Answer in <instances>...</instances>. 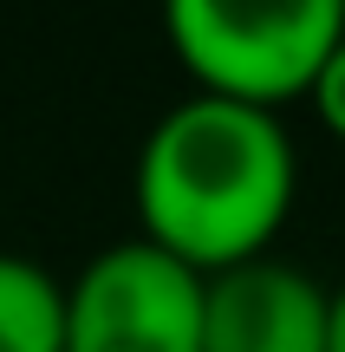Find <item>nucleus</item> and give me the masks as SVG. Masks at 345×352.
<instances>
[{
	"mask_svg": "<svg viewBox=\"0 0 345 352\" xmlns=\"http://www.w3.org/2000/svg\"><path fill=\"white\" fill-rule=\"evenodd\" d=\"M137 235L195 274L274 254L300 196V157L281 111L189 91L150 124L137 151Z\"/></svg>",
	"mask_w": 345,
	"mask_h": 352,
	"instance_id": "nucleus-1",
	"label": "nucleus"
},
{
	"mask_svg": "<svg viewBox=\"0 0 345 352\" xmlns=\"http://www.w3.org/2000/svg\"><path fill=\"white\" fill-rule=\"evenodd\" d=\"M169 52L195 91L254 111L307 98L326 52L345 39L339 0H169Z\"/></svg>",
	"mask_w": 345,
	"mask_h": 352,
	"instance_id": "nucleus-2",
	"label": "nucleus"
},
{
	"mask_svg": "<svg viewBox=\"0 0 345 352\" xmlns=\"http://www.w3.org/2000/svg\"><path fill=\"white\" fill-rule=\"evenodd\" d=\"M65 352H202V274L143 235L65 280Z\"/></svg>",
	"mask_w": 345,
	"mask_h": 352,
	"instance_id": "nucleus-3",
	"label": "nucleus"
},
{
	"mask_svg": "<svg viewBox=\"0 0 345 352\" xmlns=\"http://www.w3.org/2000/svg\"><path fill=\"white\" fill-rule=\"evenodd\" d=\"M333 287L281 254L202 274V352H326Z\"/></svg>",
	"mask_w": 345,
	"mask_h": 352,
	"instance_id": "nucleus-4",
	"label": "nucleus"
},
{
	"mask_svg": "<svg viewBox=\"0 0 345 352\" xmlns=\"http://www.w3.org/2000/svg\"><path fill=\"white\" fill-rule=\"evenodd\" d=\"M0 352H65V280L33 254H0Z\"/></svg>",
	"mask_w": 345,
	"mask_h": 352,
	"instance_id": "nucleus-5",
	"label": "nucleus"
},
{
	"mask_svg": "<svg viewBox=\"0 0 345 352\" xmlns=\"http://www.w3.org/2000/svg\"><path fill=\"white\" fill-rule=\"evenodd\" d=\"M307 98H313V111H320V124L345 144V39L326 52V65H320V78H313Z\"/></svg>",
	"mask_w": 345,
	"mask_h": 352,
	"instance_id": "nucleus-6",
	"label": "nucleus"
},
{
	"mask_svg": "<svg viewBox=\"0 0 345 352\" xmlns=\"http://www.w3.org/2000/svg\"><path fill=\"white\" fill-rule=\"evenodd\" d=\"M326 352H345V280L333 287V307H326Z\"/></svg>",
	"mask_w": 345,
	"mask_h": 352,
	"instance_id": "nucleus-7",
	"label": "nucleus"
}]
</instances>
